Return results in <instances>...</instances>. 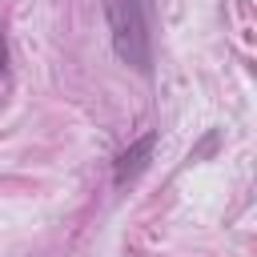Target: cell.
Masks as SVG:
<instances>
[{"instance_id":"cell-1","label":"cell","mask_w":257,"mask_h":257,"mask_svg":"<svg viewBox=\"0 0 257 257\" xmlns=\"http://www.w3.org/2000/svg\"><path fill=\"white\" fill-rule=\"evenodd\" d=\"M104 20H108V32H112V52L137 68V72H149L153 68V36H149V12L137 8L133 0H104Z\"/></svg>"},{"instance_id":"cell-2","label":"cell","mask_w":257,"mask_h":257,"mask_svg":"<svg viewBox=\"0 0 257 257\" xmlns=\"http://www.w3.org/2000/svg\"><path fill=\"white\" fill-rule=\"evenodd\" d=\"M153 149H157V133H145L141 141H133L120 157H116V165H112V185L116 189H124V185H133L145 169H149V161H153Z\"/></svg>"},{"instance_id":"cell-3","label":"cell","mask_w":257,"mask_h":257,"mask_svg":"<svg viewBox=\"0 0 257 257\" xmlns=\"http://www.w3.org/2000/svg\"><path fill=\"white\" fill-rule=\"evenodd\" d=\"M8 68V44H4V36H0V72Z\"/></svg>"},{"instance_id":"cell-4","label":"cell","mask_w":257,"mask_h":257,"mask_svg":"<svg viewBox=\"0 0 257 257\" xmlns=\"http://www.w3.org/2000/svg\"><path fill=\"white\" fill-rule=\"evenodd\" d=\"M133 4H137V8H145V12L153 16V0H133Z\"/></svg>"}]
</instances>
